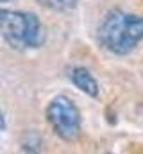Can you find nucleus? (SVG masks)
I'll return each mask as SVG.
<instances>
[{
  "instance_id": "1",
  "label": "nucleus",
  "mask_w": 143,
  "mask_h": 154,
  "mask_svg": "<svg viewBox=\"0 0 143 154\" xmlns=\"http://www.w3.org/2000/svg\"><path fill=\"white\" fill-rule=\"evenodd\" d=\"M97 39L111 54L127 56L143 39V16L123 9H111L99 25Z\"/></svg>"
},
{
  "instance_id": "2",
  "label": "nucleus",
  "mask_w": 143,
  "mask_h": 154,
  "mask_svg": "<svg viewBox=\"0 0 143 154\" xmlns=\"http://www.w3.org/2000/svg\"><path fill=\"white\" fill-rule=\"evenodd\" d=\"M0 34L14 50L38 48L47 39L45 27L34 13L14 9H0Z\"/></svg>"
},
{
  "instance_id": "3",
  "label": "nucleus",
  "mask_w": 143,
  "mask_h": 154,
  "mask_svg": "<svg viewBox=\"0 0 143 154\" xmlns=\"http://www.w3.org/2000/svg\"><path fill=\"white\" fill-rule=\"evenodd\" d=\"M47 120L56 134L66 142H73L81 133V113L68 97H54L47 106Z\"/></svg>"
},
{
  "instance_id": "4",
  "label": "nucleus",
  "mask_w": 143,
  "mask_h": 154,
  "mask_svg": "<svg viewBox=\"0 0 143 154\" xmlns=\"http://www.w3.org/2000/svg\"><path fill=\"white\" fill-rule=\"evenodd\" d=\"M70 79L72 82L81 90V91H84L88 97H99V81L93 77V74L88 70V68H84V66H75L73 70H72L70 74Z\"/></svg>"
},
{
  "instance_id": "5",
  "label": "nucleus",
  "mask_w": 143,
  "mask_h": 154,
  "mask_svg": "<svg viewBox=\"0 0 143 154\" xmlns=\"http://www.w3.org/2000/svg\"><path fill=\"white\" fill-rule=\"evenodd\" d=\"M39 2L54 11H72L77 5V0H39Z\"/></svg>"
},
{
  "instance_id": "6",
  "label": "nucleus",
  "mask_w": 143,
  "mask_h": 154,
  "mask_svg": "<svg viewBox=\"0 0 143 154\" xmlns=\"http://www.w3.org/2000/svg\"><path fill=\"white\" fill-rule=\"evenodd\" d=\"M4 129V116H2V111H0V131Z\"/></svg>"
},
{
  "instance_id": "7",
  "label": "nucleus",
  "mask_w": 143,
  "mask_h": 154,
  "mask_svg": "<svg viewBox=\"0 0 143 154\" xmlns=\"http://www.w3.org/2000/svg\"><path fill=\"white\" fill-rule=\"evenodd\" d=\"M0 2H11V0H0Z\"/></svg>"
}]
</instances>
